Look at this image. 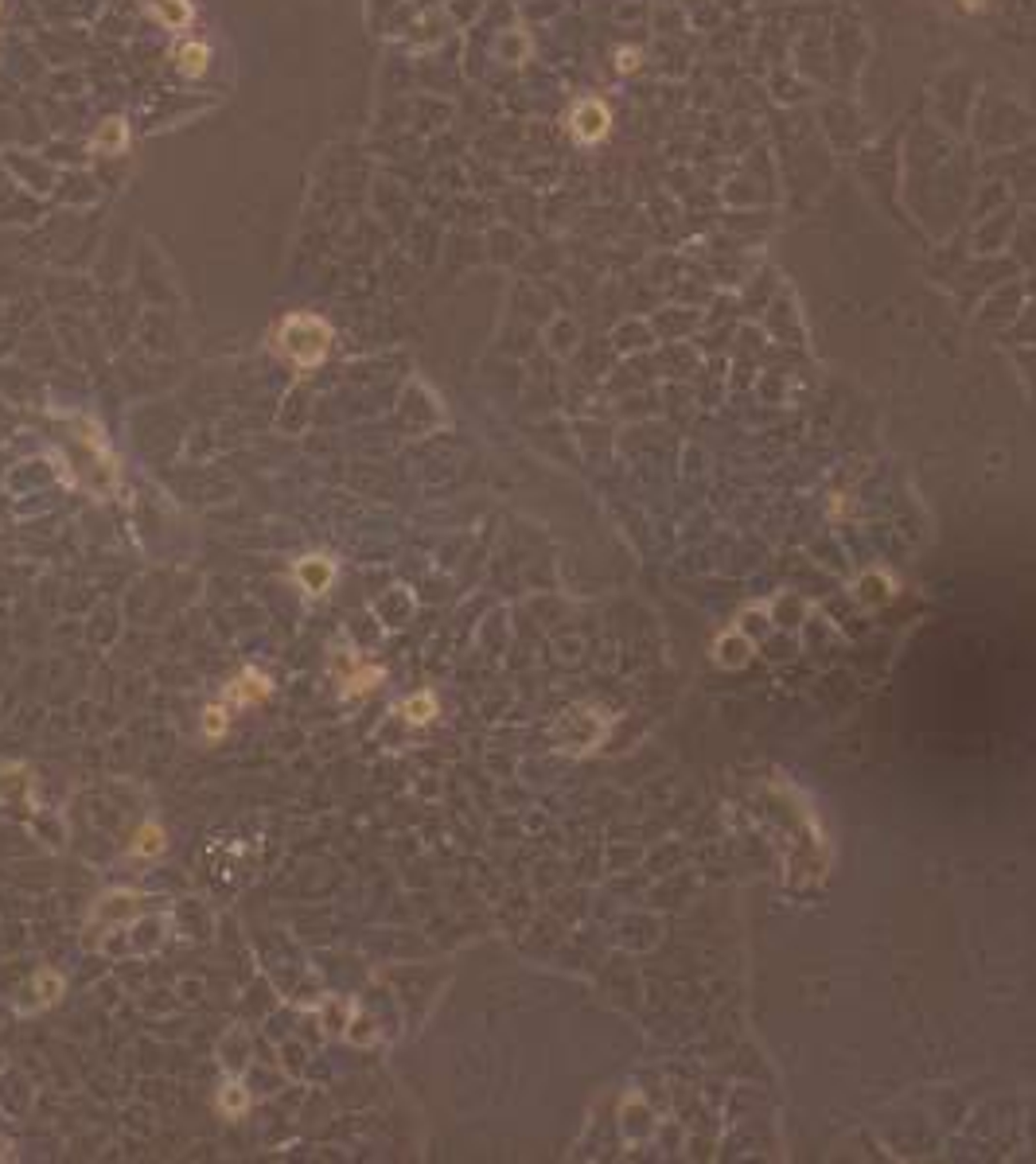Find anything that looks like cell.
Returning <instances> with one entry per match:
<instances>
[{"mask_svg": "<svg viewBox=\"0 0 1036 1164\" xmlns=\"http://www.w3.org/2000/svg\"><path fill=\"white\" fill-rule=\"evenodd\" d=\"M269 693H273L269 674H262L257 666H246V670H238V674L222 686L219 702H226L230 709H253V705H262Z\"/></svg>", "mask_w": 1036, "mask_h": 1164, "instance_id": "obj_2", "label": "cell"}, {"mask_svg": "<svg viewBox=\"0 0 1036 1164\" xmlns=\"http://www.w3.org/2000/svg\"><path fill=\"white\" fill-rule=\"evenodd\" d=\"M168 849V834L160 830V825H141L137 830V838H133V845H129V857H141V861H148V857H160V853Z\"/></svg>", "mask_w": 1036, "mask_h": 1164, "instance_id": "obj_8", "label": "cell"}, {"mask_svg": "<svg viewBox=\"0 0 1036 1164\" xmlns=\"http://www.w3.org/2000/svg\"><path fill=\"white\" fill-rule=\"evenodd\" d=\"M219 1110H222L226 1118H242L246 1110H250V1095L242 1091L238 1082H226V1086H222V1095H219Z\"/></svg>", "mask_w": 1036, "mask_h": 1164, "instance_id": "obj_12", "label": "cell"}, {"mask_svg": "<svg viewBox=\"0 0 1036 1164\" xmlns=\"http://www.w3.org/2000/svg\"><path fill=\"white\" fill-rule=\"evenodd\" d=\"M386 678V670L382 666H371V662H358L355 655H347V670L340 674V693L343 697H362V693H371L378 682Z\"/></svg>", "mask_w": 1036, "mask_h": 1164, "instance_id": "obj_5", "label": "cell"}, {"mask_svg": "<svg viewBox=\"0 0 1036 1164\" xmlns=\"http://www.w3.org/2000/svg\"><path fill=\"white\" fill-rule=\"evenodd\" d=\"M277 351L293 362V367L308 370V367H320L331 351V327L328 320L320 316H308V312H297V316H284L281 327H277Z\"/></svg>", "mask_w": 1036, "mask_h": 1164, "instance_id": "obj_1", "label": "cell"}, {"mask_svg": "<svg viewBox=\"0 0 1036 1164\" xmlns=\"http://www.w3.org/2000/svg\"><path fill=\"white\" fill-rule=\"evenodd\" d=\"M141 5L157 16L160 23H168V28H184V23L191 20V5L188 0H141Z\"/></svg>", "mask_w": 1036, "mask_h": 1164, "instance_id": "obj_9", "label": "cell"}, {"mask_svg": "<svg viewBox=\"0 0 1036 1164\" xmlns=\"http://www.w3.org/2000/svg\"><path fill=\"white\" fill-rule=\"evenodd\" d=\"M172 59H175L179 74H188V79H195V74H203V70H206V63H211V47L199 43V39H184V43H175Z\"/></svg>", "mask_w": 1036, "mask_h": 1164, "instance_id": "obj_6", "label": "cell"}, {"mask_svg": "<svg viewBox=\"0 0 1036 1164\" xmlns=\"http://www.w3.org/2000/svg\"><path fill=\"white\" fill-rule=\"evenodd\" d=\"M36 990H39V1001H43V1005L55 1001V997L63 993V977L51 974V970H39V974H36Z\"/></svg>", "mask_w": 1036, "mask_h": 1164, "instance_id": "obj_13", "label": "cell"}, {"mask_svg": "<svg viewBox=\"0 0 1036 1164\" xmlns=\"http://www.w3.org/2000/svg\"><path fill=\"white\" fill-rule=\"evenodd\" d=\"M608 125H612V113L601 98H581L573 113H569V133H573L581 144H597L608 137Z\"/></svg>", "mask_w": 1036, "mask_h": 1164, "instance_id": "obj_3", "label": "cell"}, {"mask_svg": "<svg viewBox=\"0 0 1036 1164\" xmlns=\"http://www.w3.org/2000/svg\"><path fill=\"white\" fill-rule=\"evenodd\" d=\"M90 144H94V152H106V157H117V152H121V148L129 144V125H125L121 117H110V121H101Z\"/></svg>", "mask_w": 1036, "mask_h": 1164, "instance_id": "obj_7", "label": "cell"}, {"mask_svg": "<svg viewBox=\"0 0 1036 1164\" xmlns=\"http://www.w3.org/2000/svg\"><path fill=\"white\" fill-rule=\"evenodd\" d=\"M402 717H405L409 724H429V720L436 717V697H433L429 689L405 697V702H402Z\"/></svg>", "mask_w": 1036, "mask_h": 1164, "instance_id": "obj_10", "label": "cell"}, {"mask_svg": "<svg viewBox=\"0 0 1036 1164\" xmlns=\"http://www.w3.org/2000/svg\"><path fill=\"white\" fill-rule=\"evenodd\" d=\"M982 5H986V0H963V8H982Z\"/></svg>", "mask_w": 1036, "mask_h": 1164, "instance_id": "obj_15", "label": "cell"}, {"mask_svg": "<svg viewBox=\"0 0 1036 1164\" xmlns=\"http://www.w3.org/2000/svg\"><path fill=\"white\" fill-rule=\"evenodd\" d=\"M331 581H335V565L328 557L312 553V557L297 561V584L308 592V597H324V592L331 588Z\"/></svg>", "mask_w": 1036, "mask_h": 1164, "instance_id": "obj_4", "label": "cell"}, {"mask_svg": "<svg viewBox=\"0 0 1036 1164\" xmlns=\"http://www.w3.org/2000/svg\"><path fill=\"white\" fill-rule=\"evenodd\" d=\"M230 713H235V709H230L226 702L206 705V709H203V736H206V740H222L226 729H230Z\"/></svg>", "mask_w": 1036, "mask_h": 1164, "instance_id": "obj_11", "label": "cell"}, {"mask_svg": "<svg viewBox=\"0 0 1036 1164\" xmlns=\"http://www.w3.org/2000/svg\"><path fill=\"white\" fill-rule=\"evenodd\" d=\"M616 59H619V63H616L619 70H635V67H639V51H619Z\"/></svg>", "mask_w": 1036, "mask_h": 1164, "instance_id": "obj_14", "label": "cell"}]
</instances>
